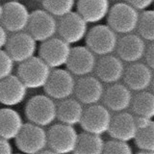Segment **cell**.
I'll list each match as a JSON object with an SVG mask.
<instances>
[{"instance_id": "cell-4", "label": "cell", "mask_w": 154, "mask_h": 154, "mask_svg": "<svg viewBox=\"0 0 154 154\" xmlns=\"http://www.w3.org/2000/svg\"><path fill=\"white\" fill-rule=\"evenodd\" d=\"M87 47L95 55L103 56L116 51L119 38L112 28L104 24H98L87 32L85 37Z\"/></svg>"}, {"instance_id": "cell-32", "label": "cell", "mask_w": 154, "mask_h": 154, "mask_svg": "<svg viewBox=\"0 0 154 154\" xmlns=\"http://www.w3.org/2000/svg\"><path fill=\"white\" fill-rule=\"evenodd\" d=\"M154 0H125V2L131 5L138 11H143L151 6Z\"/></svg>"}, {"instance_id": "cell-9", "label": "cell", "mask_w": 154, "mask_h": 154, "mask_svg": "<svg viewBox=\"0 0 154 154\" xmlns=\"http://www.w3.org/2000/svg\"><path fill=\"white\" fill-rule=\"evenodd\" d=\"M112 115L108 108L101 104L89 105L84 109L80 125L85 132L96 135H103L108 132Z\"/></svg>"}, {"instance_id": "cell-6", "label": "cell", "mask_w": 154, "mask_h": 154, "mask_svg": "<svg viewBox=\"0 0 154 154\" xmlns=\"http://www.w3.org/2000/svg\"><path fill=\"white\" fill-rule=\"evenodd\" d=\"M14 140L17 149L23 153H40L47 147L46 131L43 127L32 122L24 123Z\"/></svg>"}, {"instance_id": "cell-34", "label": "cell", "mask_w": 154, "mask_h": 154, "mask_svg": "<svg viewBox=\"0 0 154 154\" xmlns=\"http://www.w3.org/2000/svg\"><path fill=\"white\" fill-rule=\"evenodd\" d=\"M135 122H136L137 129H142L144 127H147L150 124L154 123L152 119L142 117V116H136V117H135Z\"/></svg>"}, {"instance_id": "cell-10", "label": "cell", "mask_w": 154, "mask_h": 154, "mask_svg": "<svg viewBox=\"0 0 154 154\" xmlns=\"http://www.w3.org/2000/svg\"><path fill=\"white\" fill-rule=\"evenodd\" d=\"M88 32V22L78 13L70 12L60 17L57 33L61 38L69 45H74L84 40Z\"/></svg>"}, {"instance_id": "cell-28", "label": "cell", "mask_w": 154, "mask_h": 154, "mask_svg": "<svg viewBox=\"0 0 154 154\" xmlns=\"http://www.w3.org/2000/svg\"><path fill=\"white\" fill-rule=\"evenodd\" d=\"M42 6L46 12L55 17H61L72 12L75 0H42Z\"/></svg>"}, {"instance_id": "cell-14", "label": "cell", "mask_w": 154, "mask_h": 154, "mask_svg": "<svg viewBox=\"0 0 154 154\" xmlns=\"http://www.w3.org/2000/svg\"><path fill=\"white\" fill-rule=\"evenodd\" d=\"M96 64L95 54L87 46L71 47L69 60L66 62L67 70L73 75L85 76L94 70Z\"/></svg>"}, {"instance_id": "cell-36", "label": "cell", "mask_w": 154, "mask_h": 154, "mask_svg": "<svg viewBox=\"0 0 154 154\" xmlns=\"http://www.w3.org/2000/svg\"><path fill=\"white\" fill-rule=\"evenodd\" d=\"M8 32L2 25H0V50L3 49L8 41Z\"/></svg>"}, {"instance_id": "cell-7", "label": "cell", "mask_w": 154, "mask_h": 154, "mask_svg": "<svg viewBox=\"0 0 154 154\" xmlns=\"http://www.w3.org/2000/svg\"><path fill=\"white\" fill-rule=\"evenodd\" d=\"M75 79L69 70L53 69L48 77L45 91L48 96L55 100H62L73 94L75 88Z\"/></svg>"}, {"instance_id": "cell-22", "label": "cell", "mask_w": 154, "mask_h": 154, "mask_svg": "<svg viewBox=\"0 0 154 154\" xmlns=\"http://www.w3.org/2000/svg\"><path fill=\"white\" fill-rule=\"evenodd\" d=\"M109 0H78L77 13L88 23H97L107 17L110 11Z\"/></svg>"}, {"instance_id": "cell-17", "label": "cell", "mask_w": 154, "mask_h": 154, "mask_svg": "<svg viewBox=\"0 0 154 154\" xmlns=\"http://www.w3.org/2000/svg\"><path fill=\"white\" fill-rule=\"evenodd\" d=\"M146 47V42L142 37L129 33L119 38L116 50L120 60L131 64L142 59Z\"/></svg>"}, {"instance_id": "cell-16", "label": "cell", "mask_w": 154, "mask_h": 154, "mask_svg": "<svg viewBox=\"0 0 154 154\" xmlns=\"http://www.w3.org/2000/svg\"><path fill=\"white\" fill-rule=\"evenodd\" d=\"M27 90L17 75H9L0 80V103L7 107L19 105L25 100Z\"/></svg>"}, {"instance_id": "cell-29", "label": "cell", "mask_w": 154, "mask_h": 154, "mask_svg": "<svg viewBox=\"0 0 154 154\" xmlns=\"http://www.w3.org/2000/svg\"><path fill=\"white\" fill-rule=\"evenodd\" d=\"M134 141L140 150L154 153V123L147 127L138 129Z\"/></svg>"}, {"instance_id": "cell-27", "label": "cell", "mask_w": 154, "mask_h": 154, "mask_svg": "<svg viewBox=\"0 0 154 154\" xmlns=\"http://www.w3.org/2000/svg\"><path fill=\"white\" fill-rule=\"evenodd\" d=\"M139 36L144 41L152 42L154 41V12L152 10H143L139 14L137 24Z\"/></svg>"}, {"instance_id": "cell-1", "label": "cell", "mask_w": 154, "mask_h": 154, "mask_svg": "<svg viewBox=\"0 0 154 154\" xmlns=\"http://www.w3.org/2000/svg\"><path fill=\"white\" fill-rule=\"evenodd\" d=\"M25 116L34 124L42 127L49 126L57 119V104L47 94L34 95L26 103Z\"/></svg>"}, {"instance_id": "cell-18", "label": "cell", "mask_w": 154, "mask_h": 154, "mask_svg": "<svg viewBox=\"0 0 154 154\" xmlns=\"http://www.w3.org/2000/svg\"><path fill=\"white\" fill-rule=\"evenodd\" d=\"M152 70L146 64L131 63L123 72L124 85L134 91H146L152 83Z\"/></svg>"}, {"instance_id": "cell-5", "label": "cell", "mask_w": 154, "mask_h": 154, "mask_svg": "<svg viewBox=\"0 0 154 154\" xmlns=\"http://www.w3.org/2000/svg\"><path fill=\"white\" fill-rule=\"evenodd\" d=\"M106 17H107L108 26L112 28L116 33L124 35L136 30L139 12L128 3L120 2L110 8Z\"/></svg>"}, {"instance_id": "cell-3", "label": "cell", "mask_w": 154, "mask_h": 154, "mask_svg": "<svg viewBox=\"0 0 154 154\" xmlns=\"http://www.w3.org/2000/svg\"><path fill=\"white\" fill-rule=\"evenodd\" d=\"M51 69L40 57H32L20 63L17 69V76L27 89H41L45 86Z\"/></svg>"}, {"instance_id": "cell-38", "label": "cell", "mask_w": 154, "mask_h": 154, "mask_svg": "<svg viewBox=\"0 0 154 154\" xmlns=\"http://www.w3.org/2000/svg\"><path fill=\"white\" fill-rule=\"evenodd\" d=\"M31 1H42V0H31Z\"/></svg>"}, {"instance_id": "cell-8", "label": "cell", "mask_w": 154, "mask_h": 154, "mask_svg": "<svg viewBox=\"0 0 154 154\" xmlns=\"http://www.w3.org/2000/svg\"><path fill=\"white\" fill-rule=\"evenodd\" d=\"M71 46L61 38L53 37L42 42L38 49L40 58L50 69L66 66L70 54Z\"/></svg>"}, {"instance_id": "cell-31", "label": "cell", "mask_w": 154, "mask_h": 154, "mask_svg": "<svg viewBox=\"0 0 154 154\" xmlns=\"http://www.w3.org/2000/svg\"><path fill=\"white\" fill-rule=\"evenodd\" d=\"M14 62L6 50H0V80L13 74Z\"/></svg>"}, {"instance_id": "cell-20", "label": "cell", "mask_w": 154, "mask_h": 154, "mask_svg": "<svg viewBox=\"0 0 154 154\" xmlns=\"http://www.w3.org/2000/svg\"><path fill=\"white\" fill-rule=\"evenodd\" d=\"M133 95L131 90L126 86L119 83H113L108 87L107 90H104L102 96L103 103L106 108L110 111L119 113L123 112L130 108L132 102Z\"/></svg>"}, {"instance_id": "cell-12", "label": "cell", "mask_w": 154, "mask_h": 154, "mask_svg": "<svg viewBox=\"0 0 154 154\" xmlns=\"http://www.w3.org/2000/svg\"><path fill=\"white\" fill-rule=\"evenodd\" d=\"M37 42H38L29 33L21 31L13 33V35L8 38L5 47L13 61L20 64L35 56L37 52Z\"/></svg>"}, {"instance_id": "cell-37", "label": "cell", "mask_w": 154, "mask_h": 154, "mask_svg": "<svg viewBox=\"0 0 154 154\" xmlns=\"http://www.w3.org/2000/svg\"><path fill=\"white\" fill-rule=\"evenodd\" d=\"M2 16H3V5L0 4V21H1Z\"/></svg>"}, {"instance_id": "cell-11", "label": "cell", "mask_w": 154, "mask_h": 154, "mask_svg": "<svg viewBox=\"0 0 154 154\" xmlns=\"http://www.w3.org/2000/svg\"><path fill=\"white\" fill-rule=\"evenodd\" d=\"M57 25L58 21L54 16L45 10H36L30 14L27 29L37 42H42L56 35Z\"/></svg>"}, {"instance_id": "cell-25", "label": "cell", "mask_w": 154, "mask_h": 154, "mask_svg": "<svg viewBox=\"0 0 154 154\" xmlns=\"http://www.w3.org/2000/svg\"><path fill=\"white\" fill-rule=\"evenodd\" d=\"M104 141L100 135L85 132L78 135L74 149L76 154H100L103 153Z\"/></svg>"}, {"instance_id": "cell-2", "label": "cell", "mask_w": 154, "mask_h": 154, "mask_svg": "<svg viewBox=\"0 0 154 154\" xmlns=\"http://www.w3.org/2000/svg\"><path fill=\"white\" fill-rule=\"evenodd\" d=\"M47 147L53 153L65 154L74 152L78 139L74 126L65 123L53 124L46 131Z\"/></svg>"}, {"instance_id": "cell-24", "label": "cell", "mask_w": 154, "mask_h": 154, "mask_svg": "<svg viewBox=\"0 0 154 154\" xmlns=\"http://www.w3.org/2000/svg\"><path fill=\"white\" fill-rule=\"evenodd\" d=\"M83 104L74 98H65L57 105V119L60 122L75 126L83 117Z\"/></svg>"}, {"instance_id": "cell-15", "label": "cell", "mask_w": 154, "mask_h": 154, "mask_svg": "<svg viewBox=\"0 0 154 154\" xmlns=\"http://www.w3.org/2000/svg\"><path fill=\"white\" fill-rule=\"evenodd\" d=\"M76 99L85 105L96 104L102 99L104 87L97 77L85 75L75 82L74 93Z\"/></svg>"}, {"instance_id": "cell-35", "label": "cell", "mask_w": 154, "mask_h": 154, "mask_svg": "<svg viewBox=\"0 0 154 154\" xmlns=\"http://www.w3.org/2000/svg\"><path fill=\"white\" fill-rule=\"evenodd\" d=\"M13 151L14 149L9 140L0 137V154H12Z\"/></svg>"}, {"instance_id": "cell-30", "label": "cell", "mask_w": 154, "mask_h": 154, "mask_svg": "<svg viewBox=\"0 0 154 154\" xmlns=\"http://www.w3.org/2000/svg\"><path fill=\"white\" fill-rule=\"evenodd\" d=\"M103 153L108 154H132L133 150L128 142L120 141V140H110L104 142Z\"/></svg>"}, {"instance_id": "cell-19", "label": "cell", "mask_w": 154, "mask_h": 154, "mask_svg": "<svg viewBox=\"0 0 154 154\" xmlns=\"http://www.w3.org/2000/svg\"><path fill=\"white\" fill-rule=\"evenodd\" d=\"M123 62L112 54L103 55L96 60L94 70L96 77L104 83H117L122 78L124 72Z\"/></svg>"}, {"instance_id": "cell-26", "label": "cell", "mask_w": 154, "mask_h": 154, "mask_svg": "<svg viewBox=\"0 0 154 154\" xmlns=\"http://www.w3.org/2000/svg\"><path fill=\"white\" fill-rule=\"evenodd\" d=\"M130 107L136 116H142L148 119L154 117V95L150 91H142L133 96Z\"/></svg>"}, {"instance_id": "cell-13", "label": "cell", "mask_w": 154, "mask_h": 154, "mask_svg": "<svg viewBox=\"0 0 154 154\" xmlns=\"http://www.w3.org/2000/svg\"><path fill=\"white\" fill-rule=\"evenodd\" d=\"M30 13L24 4L18 1H10L3 5L2 26L7 32L17 33L27 28Z\"/></svg>"}, {"instance_id": "cell-33", "label": "cell", "mask_w": 154, "mask_h": 154, "mask_svg": "<svg viewBox=\"0 0 154 154\" xmlns=\"http://www.w3.org/2000/svg\"><path fill=\"white\" fill-rule=\"evenodd\" d=\"M143 56L146 58V65L150 67L151 69H154V45H153V42L149 43V45L146 47V51H144Z\"/></svg>"}, {"instance_id": "cell-23", "label": "cell", "mask_w": 154, "mask_h": 154, "mask_svg": "<svg viewBox=\"0 0 154 154\" xmlns=\"http://www.w3.org/2000/svg\"><path fill=\"white\" fill-rule=\"evenodd\" d=\"M23 119L17 111L6 107L0 109V137L14 140L23 126Z\"/></svg>"}, {"instance_id": "cell-21", "label": "cell", "mask_w": 154, "mask_h": 154, "mask_svg": "<svg viewBox=\"0 0 154 154\" xmlns=\"http://www.w3.org/2000/svg\"><path fill=\"white\" fill-rule=\"evenodd\" d=\"M137 130L135 117L132 114L123 111L112 117L108 133L113 139L130 142L134 140Z\"/></svg>"}]
</instances>
